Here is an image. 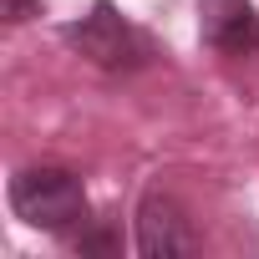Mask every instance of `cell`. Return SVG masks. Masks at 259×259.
<instances>
[{"mask_svg":"<svg viewBox=\"0 0 259 259\" xmlns=\"http://www.w3.org/2000/svg\"><path fill=\"white\" fill-rule=\"evenodd\" d=\"M31 16H41V0H6V21H11V26H21V21H31Z\"/></svg>","mask_w":259,"mask_h":259,"instance_id":"cell-5","label":"cell"},{"mask_svg":"<svg viewBox=\"0 0 259 259\" xmlns=\"http://www.w3.org/2000/svg\"><path fill=\"white\" fill-rule=\"evenodd\" d=\"M11 208L31 229H71L87 219V188L71 168H21L11 178Z\"/></svg>","mask_w":259,"mask_h":259,"instance_id":"cell-1","label":"cell"},{"mask_svg":"<svg viewBox=\"0 0 259 259\" xmlns=\"http://www.w3.org/2000/svg\"><path fill=\"white\" fill-rule=\"evenodd\" d=\"M193 234H188V219L183 208L168 198V193H148L143 208H138V254L148 259H178V254H193Z\"/></svg>","mask_w":259,"mask_h":259,"instance_id":"cell-3","label":"cell"},{"mask_svg":"<svg viewBox=\"0 0 259 259\" xmlns=\"http://www.w3.org/2000/svg\"><path fill=\"white\" fill-rule=\"evenodd\" d=\"M66 41L97 61L102 71H133L148 61V36L133 26V21H122L117 6H107V0H97L92 16H81L76 26H66Z\"/></svg>","mask_w":259,"mask_h":259,"instance_id":"cell-2","label":"cell"},{"mask_svg":"<svg viewBox=\"0 0 259 259\" xmlns=\"http://www.w3.org/2000/svg\"><path fill=\"white\" fill-rule=\"evenodd\" d=\"M198 31L224 56L259 51V11L249 0H198Z\"/></svg>","mask_w":259,"mask_h":259,"instance_id":"cell-4","label":"cell"}]
</instances>
